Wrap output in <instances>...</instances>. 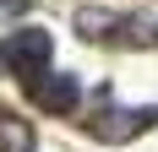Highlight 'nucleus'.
Listing matches in <instances>:
<instances>
[{
    "mask_svg": "<svg viewBox=\"0 0 158 152\" xmlns=\"http://www.w3.org/2000/svg\"><path fill=\"white\" fill-rule=\"evenodd\" d=\"M0 152H33V125L16 114H0Z\"/></svg>",
    "mask_w": 158,
    "mask_h": 152,
    "instance_id": "20e7f679",
    "label": "nucleus"
},
{
    "mask_svg": "<svg viewBox=\"0 0 158 152\" xmlns=\"http://www.w3.org/2000/svg\"><path fill=\"white\" fill-rule=\"evenodd\" d=\"M0 60H6V71L22 76V82H38V76H49V60H55V38H49L44 27H16L0 38Z\"/></svg>",
    "mask_w": 158,
    "mask_h": 152,
    "instance_id": "f257e3e1",
    "label": "nucleus"
},
{
    "mask_svg": "<svg viewBox=\"0 0 158 152\" xmlns=\"http://www.w3.org/2000/svg\"><path fill=\"white\" fill-rule=\"evenodd\" d=\"M153 120H158V109H109V114L93 120V130H98L104 141H131L142 125H153Z\"/></svg>",
    "mask_w": 158,
    "mask_h": 152,
    "instance_id": "f03ea898",
    "label": "nucleus"
},
{
    "mask_svg": "<svg viewBox=\"0 0 158 152\" xmlns=\"http://www.w3.org/2000/svg\"><path fill=\"white\" fill-rule=\"evenodd\" d=\"M33 98H38L49 114H71L77 98H82V87H77V76H38V82H33Z\"/></svg>",
    "mask_w": 158,
    "mask_h": 152,
    "instance_id": "7ed1b4c3",
    "label": "nucleus"
},
{
    "mask_svg": "<svg viewBox=\"0 0 158 152\" xmlns=\"http://www.w3.org/2000/svg\"><path fill=\"white\" fill-rule=\"evenodd\" d=\"M22 11V0H0V22H6V16H16Z\"/></svg>",
    "mask_w": 158,
    "mask_h": 152,
    "instance_id": "39448f33",
    "label": "nucleus"
}]
</instances>
